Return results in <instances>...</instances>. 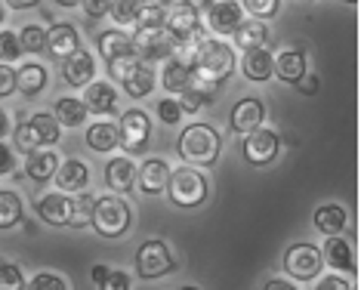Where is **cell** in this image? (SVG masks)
<instances>
[{
	"mask_svg": "<svg viewBox=\"0 0 361 290\" xmlns=\"http://www.w3.org/2000/svg\"><path fill=\"white\" fill-rule=\"evenodd\" d=\"M278 152H281V139H278L275 130L259 127V130H253V133L244 136L241 155L250 167H266V164H272L278 157Z\"/></svg>",
	"mask_w": 361,
	"mask_h": 290,
	"instance_id": "11",
	"label": "cell"
},
{
	"mask_svg": "<svg viewBox=\"0 0 361 290\" xmlns=\"http://www.w3.org/2000/svg\"><path fill=\"white\" fill-rule=\"evenodd\" d=\"M133 266H136L139 278L154 281V278H164V275H173V272H176V260H173L170 247L164 244L161 238H152V241L139 244Z\"/></svg>",
	"mask_w": 361,
	"mask_h": 290,
	"instance_id": "6",
	"label": "cell"
},
{
	"mask_svg": "<svg viewBox=\"0 0 361 290\" xmlns=\"http://www.w3.org/2000/svg\"><path fill=\"white\" fill-rule=\"evenodd\" d=\"M22 44H19V35L16 31H0V62H16V59H22Z\"/></svg>",
	"mask_w": 361,
	"mask_h": 290,
	"instance_id": "39",
	"label": "cell"
},
{
	"mask_svg": "<svg viewBox=\"0 0 361 290\" xmlns=\"http://www.w3.org/2000/svg\"><path fill=\"white\" fill-rule=\"evenodd\" d=\"M56 6H62V10H75V6H80V0H56Z\"/></svg>",
	"mask_w": 361,
	"mask_h": 290,
	"instance_id": "55",
	"label": "cell"
},
{
	"mask_svg": "<svg viewBox=\"0 0 361 290\" xmlns=\"http://www.w3.org/2000/svg\"><path fill=\"white\" fill-rule=\"evenodd\" d=\"M164 28L173 35L176 44H183V40L201 35V13L192 10V6H185V4H176V6H170L167 10Z\"/></svg>",
	"mask_w": 361,
	"mask_h": 290,
	"instance_id": "15",
	"label": "cell"
},
{
	"mask_svg": "<svg viewBox=\"0 0 361 290\" xmlns=\"http://www.w3.org/2000/svg\"><path fill=\"white\" fill-rule=\"evenodd\" d=\"M179 4H185V6H192V10L204 13V10H207V6L213 4V0H179Z\"/></svg>",
	"mask_w": 361,
	"mask_h": 290,
	"instance_id": "53",
	"label": "cell"
},
{
	"mask_svg": "<svg viewBox=\"0 0 361 290\" xmlns=\"http://www.w3.org/2000/svg\"><path fill=\"white\" fill-rule=\"evenodd\" d=\"M59 155L50 152V148H40V152H31L28 161H25V176L31 182H37V186H44V182H50L56 176V170H59Z\"/></svg>",
	"mask_w": 361,
	"mask_h": 290,
	"instance_id": "24",
	"label": "cell"
},
{
	"mask_svg": "<svg viewBox=\"0 0 361 290\" xmlns=\"http://www.w3.org/2000/svg\"><path fill=\"white\" fill-rule=\"evenodd\" d=\"M25 290H68V284H65V278L53 275V272H37V275L28 281Z\"/></svg>",
	"mask_w": 361,
	"mask_h": 290,
	"instance_id": "43",
	"label": "cell"
},
{
	"mask_svg": "<svg viewBox=\"0 0 361 290\" xmlns=\"http://www.w3.org/2000/svg\"><path fill=\"white\" fill-rule=\"evenodd\" d=\"M241 10L250 13L253 19H259V22H269L281 10V0H241Z\"/></svg>",
	"mask_w": 361,
	"mask_h": 290,
	"instance_id": "37",
	"label": "cell"
},
{
	"mask_svg": "<svg viewBox=\"0 0 361 290\" xmlns=\"http://www.w3.org/2000/svg\"><path fill=\"white\" fill-rule=\"evenodd\" d=\"M164 19H167V10L161 4H142L133 25L136 28H158V25H164Z\"/></svg>",
	"mask_w": 361,
	"mask_h": 290,
	"instance_id": "38",
	"label": "cell"
},
{
	"mask_svg": "<svg viewBox=\"0 0 361 290\" xmlns=\"http://www.w3.org/2000/svg\"><path fill=\"white\" fill-rule=\"evenodd\" d=\"M133 4H139V6H142V4H145V0H133Z\"/></svg>",
	"mask_w": 361,
	"mask_h": 290,
	"instance_id": "59",
	"label": "cell"
},
{
	"mask_svg": "<svg viewBox=\"0 0 361 290\" xmlns=\"http://www.w3.org/2000/svg\"><path fill=\"white\" fill-rule=\"evenodd\" d=\"M293 87H297L302 96H315V93H318V87H322V80H318V74H315V71H306Z\"/></svg>",
	"mask_w": 361,
	"mask_h": 290,
	"instance_id": "49",
	"label": "cell"
},
{
	"mask_svg": "<svg viewBox=\"0 0 361 290\" xmlns=\"http://www.w3.org/2000/svg\"><path fill=\"white\" fill-rule=\"evenodd\" d=\"M19 44L25 53H35V56L47 53V31L40 28V25H25V28L19 31Z\"/></svg>",
	"mask_w": 361,
	"mask_h": 290,
	"instance_id": "35",
	"label": "cell"
},
{
	"mask_svg": "<svg viewBox=\"0 0 361 290\" xmlns=\"http://www.w3.org/2000/svg\"><path fill=\"white\" fill-rule=\"evenodd\" d=\"M161 84H164V90H170V93H183V90L192 84V68L179 62L176 56H170L161 68Z\"/></svg>",
	"mask_w": 361,
	"mask_h": 290,
	"instance_id": "32",
	"label": "cell"
},
{
	"mask_svg": "<svg viewBox=\"0 0 361 290\" xmlns=\"http://www.w3.org/2000/svg\"><path fill=\"white\" fill-rule=\"evenodd\" d=\"M87 105L80 102V99L75 96H62V99H56V109H53V118L59 121V127H68V130H75L80 127V123L87 121Z\"/></svg>",
	"mask_w": 361,
	"mask_h": 290,
	"instance_id": "30",
	"label": "cell"
},
{
	"mask_svg": "<svg viewBox=\"0 0 361 290\" xmlns=\"http://www.w3.org/2000/svg\"><path fill=\"white\" fill-rule=\"evenodd\" d=\"M59 136H62L59 121H56L50 111H37V114H31L28 121H22L19 127H16L13 143H16V152L31 155V152H40L44 145H56Z\"/></svg>",
	"mask_w": 361,
	"mask_h": 290,
	"instance_id": "4",
	"label": "cell"
},
{
	"mask_svg": "<svg viewBox=\"0 0 361 290\" xmlns=\"http://www.w3.org/2000/svg\"><path fill=\"white\" fill-rule=\"evenodd\" d=\"M121 87H124L127 96L142 99V96H149L152 90L158 87V74H154V68H149V62H139L136 68L130 71L124 80H121Z\"/></svg>",
	"mask_w": 361,
	"mask_h": 290,
	"instance_id": "28",
	"label": "cell"
},
{
	"mask_svg": "<svg viewBox=\"0 0 361 290\" xmlns=\"http://www.w3.org/2000/svg\"><path fill=\"white\" fill-rule=\"evenodd\" d=\"M59 74H62V80L68 87H87V84H93V78H96V56L90 53V49L78 47L75 53L62 59Z\"/></svg>",
	"mask_w": 361,
	"mask_h": 290,
	"instance_id": "13",
	"label": "cell"
},
{
	"mask_svg": "<svg viewBox=\"0 0 361 290\" xmlns=\"http://www.w3.org/2000/svg\"><path fill=\"white\" fill-rule=\"evenodd\" d=\"M167 198L173 201L176 207H183V210H192V207H201L207 201L210 195V186H207V176H204L201 170L188 167H170V179H167Z\"/></svg>",
	"mask_w": 361,
	"mask_h": 290,
	"instance_id": "3",
	"label": "cell"
},
{
	"mask_svg": "<svg viewBox=\"0 0 361 290\" xmlns=\"http://www.w3.org/2000/svg\"><path fill=\"white\" fill-rule=\"evenodd\" d=\"M262 121H266V105H262V99H257V96L238 99L235 109L228 111V127H232V133H238V136H247L253 130H259Z\"/></svg>",
	"mask_w": 361,
	"mask_h": 290,
	"instance_id": "12",
	"label": "cell"
},
{
	"mask_svg": "<svg viewBox=\"0 0 361 290\" xmlns=\"http://www.w3.org/2000/svg\"><path fill=\"white\" fill-rule=\"evenodd\" d=\"M306 71H309V53L302 47H284L281 53L275 56L272 78L284 80V84H297Z\"/></svg>",
	"mask_w": 361,
	"mask_h": 290,
	"instance_id": "14",
	"label": "cell"
},
{
	"mask_svg": "<svg viewBox=\"0 0 361 290\" xmlns=\"http://www.w3.org/2000/svg\"><path fill=\"white\" fill-rule=\"evenodd\" d=\"M80 102L87 105L90 114H111L118 109V90L105 80H93V84L84 87V99Z\"/></svg>",
	"mask_w": 361,
	"mask_h": 290,
	"instance_id": "22",
	"label": "cell"
},
{
	"mask_svg": "<svg viewBox=\"0 0 361 290\" xmlns=\"http://www.w3.org/2000/svg\"><path fill=\"white\" fill-rule=\"evenodd\" d=\"M96 47H99V56H102L105 62H111V59H121V56L136 53V49H133V37H130L127 31H121V28H109V31H102L99 40H96Z\"/></svg>",
	"mask_w": 361,
	"mask_h": 290,
	"instance_id": "25",
	"label": "cell"
},
{
	"mask_svg": "<svg viewBox=\"0 0 361 290\" xmlns=\"http://www.w3.org/2000/svg\"><path fill=\"white\" fill-rule=\"evenodd\" d=\"M262 290H297V284H290V281H284V278H272V281H266Z\"/></svg>",
	"mask_w": 361,
	"mask_h": 290,
	"instance_id": "52",
	"label": "cell"
},
{
	"mask_svg": "<svg viewBox=\"0 0 361 290\" xmlns=\"http://www.w3.org/2000/svg\"><path fill=\"white\" fill-rule=\"evenodd\" d=\"M315 290H355V287H352V281H349V278H343L340 272H334V275H327V278L318 281V287H315Z\"/></svg>",
	"mask_w": 361,
	"mask_h": 290,
	"instance_id": "48",
	"label": "cell"
},
{
	"mask_svg": "<svg viewBox=\"0 0 361 290\" xmlns=\"http://www.w3.org/2000/svg\"><path fill=\"white\" fill-rule=\"evenodd\" d=\"M176 40L164 25L158 28H136L133 35V49L142 62H167L176 53Z\"/></svg>",
	"mask_w": 361,
	"mask_h": 290,
	"instance_id": "7",
	"label": "cell"
},
{
	"mask_svg": "<svg viewBox=\"0 0 361 290\" xmlns=\"http://www.w3.org/2000/svg\"><path fill=\"white\" fill-rule=\"evenodd\" d=\"M90 226L96 229V235L102 238H121L130 229V207L124 198L118 195H102L93 201V217Z\"/></svg>",
	"mask_w": 361,
	"mask_h": 290,
	"instance_id": "5",
	"label": "cell"
},
{
	"mask_svg": "<svg viewBox=\"0 0 361 290\" xmlns=\"http://www.w3.org/2000/svg\"><path fill=\"white\" fill-rule=\"evenodd\" d=\"M232 37H235V47L247 53V49L266 47V40H269V25H266V22H259V19H253V22H241Z\"/></svg>",
	"mask_w": 361,
	"mask_h": 290,
	"instance_id": "31",
	"label": "cell"
},
{
	"mask_svg": "<svg viewBox=\"0 0 361 290\" xmlns=\"http://www.w3.org/2000/svg\"><path fill=\"white\" fill-rule=\"evenodd\" d=\"M40 4V0H6V6L16 13H22V10H35V6Z\"/></svg>",
	"mask_w": 361,
	"mask_h": 290,
	"instance_id": "51",
	"label": "cell"
},
{
	"mask_svg": "<svg viewBox=\"0 0 361 290\" xmlns=\"http://www.w3.org/2000/svg\"><path fill=\"white\" fill-rule=\"evenodd\" d=\"M6 133H10V114L0 109V139H4Z\"/></svg>",
	"mask_w": 361,
	"mask_h": 290,
	"instance_id": "54",
	"label": "cell"
},
{
	"mask_svg": "<svg viewBox=\"0 0 361 290\" xmlns=\"http://www.w3.org/2000/svg\"><path fill=\"white\" fill-rule=\"evenodd\" d=\"M136 13H139V4H133V0H111V22L118 25H133L136 22Z\"/></svg>",
	"mask_w": 361,
	"mask_h": 290,
	"instance_id": "40",
	"label": "cell"
},
{
	"mask_svg": "<svg viewBox=\"0 0 361 290\" xmlns=\"http://www.w3.org/2000/svg\"><path fill=\"white\" fill-rule=\"evenodd\" d=\"M25 287L28 281L22 266H16L10 260H0V290H25Z\"/></svg>",
	"mask_w": 361,
	"mask_h": 290,
	"instance_id": "36",
	"label": "cell"
},
{
	"mask_svg": "<svg viewBox=\"0 0 361 290\" xmlns=\"http://www.w3.org/2000/svg\"><path fill=\"white\" fill-rule=\"evenodd\" d=\"M93 195H78L71 198V219L68 226L71 229H87L90 226V217H93Z\"/></svg>",
	"mask_w": 361,
	"mask_h": 290,
	"instance_id": "34",
	"label": "cell"
},
{
	"mask_svg": "<svg viewBox=\"0 0 361 290\" xmlns=\"http://www.w3.org/2000/svg\"><path fill=\"white\" fill-rule=\"evenodd\" d=\"M10 170H13V148L4 145V139H0V176H6Z\"/></svg>",
	"mask_w": 361,
	"mask_h": 290,
	"instance_id": "50",
	"label": "cell"
},
{
	"mask_svg": "<svg viewBox=\"0 0 361 290\" xmlns=\"http://www.w3.org/2000/svg\"><path fill=\"white\" fill-rule=\"evenodd\" d=\"M80 6H84V13L90 19H105L111 10V0H80Z\"/></svg>",
	"mask_w": 361,
	"mask_h": 290,
	"instance_id": "47",
	"label": "cell"
},
{
	"mask_svg": "<svg viewBox=\"0 0 361 290\" xmlns=\"http://www.w3.org/2000/svg\"><path fill=\"white\" fill-rule=\"evenodd\" d=\"M179 290H198V287H192V284H183V287H179Z\"/></svg>",
	"mask_w": 361,
	"mask_h": 290,
	"instance_id": "57",
	"label": "cell"
},
{
	"mask_svg": "<svg viewBox=\"0 0 361 290\" xmlns=\"http://www.w3.org/2000/svg\"><path fill=\"white\" fill-rule=\"evenodd\" d=\"M118 139H121V148H127V155L145 152L152 139V118L142 109L124 111L118 121Z\"/></svg>",
	"mask_w": 361,
	"mask_h": 290,
	"instance_id": "9",
	"label": "cell"
},
{
	"mask_svg": "<svg viewBox=\"0 0 361 290\" xmlns=\"http://www.w3.org/2000/svg\"><path fill=\"white\" fill-rule=\"evenodd\" d=\"M154 111H158V118L167 123V127H173V123L183 121V109H179V102L173 96H164L158 99V105H154Z\"/></svg>",
	"mask_w": 361,
	"mask_h": 290,
	"instance_id": "41",
	"label": "cell"
},
{
	"mask_svg": "<svg viewBox=\"0 0 361 290\" xmlns=\"http://www.w3.org/2000/svg\"><path fill=\"white\" fill-rule=\"evenodd\" d=\"M56 188H59L62 195H75V192H84L90 186V167L80 157H65V164H59V170H56Z\"/></svg>",
	"mask_w": 361,
	"mask_h": 290,
	"instance_id": "16",
	"label": "cell"
},
{
	"mask_svg": "<svg viewBox=\"0 0 361 290\" xmlns=\"http://www.w3.org/2000/svg\"><path fill=\"white\" fill-rule=\"evenodd\" d=\"M312 222H315V229L322 231V235H340L343 229L349 226V210L340 204H322L315 210V217H312Z\"/></svg>",
	"mask_w": 361,
	"mask_h": 290,
	"instance_id": "26",
	"label": "cell"
},
{
	"mask_svg": "<svg viewBox=\"0 0 361 290\" xmlns=\"http://www.w3.org/2000/svg\"><path fill=\"white\" fill-rule=\"evenodd\" d=\"M84 139H87V145L93 148V152L109 155V152H114V148L121 145V139H118V123H111V121H96V123H90V130L84 133Z\"/></svg>",
	"mask_w": 361,
	"mask_h": 290,
	"instance_id": "27",
	"label": "cell"
},
{
	"mask_svg": "<svg viewBox=\"0 0 361 290\" xmlns=\"http://www.w3.org/2000/svg\"><path fill=\"white\" fill-rule=\"evenodd\" d=\"M176 152L188 167H213L223 152V133L210 123H188L176 139Z\"/></svg>",
	"mask_w": 361,
	"mask_h": 290,
	"instance_id": "1",
	"label": "cell"
},
{
	"mask_svg": "<svg viewBox=\"0 0 361 290\" xmlns=\"http://www.w3.org/2000/svg\"><path fill=\"white\" fill-rule=\"evenodd\" d=\"M35 213L47 222V226H68V219H71V198L62 195V192L37 195Z\"/></svg>",
	"mask_w": 361,
	"mask_h": 290,
	"instance_id": "17",
	"label": "cell"
},
{
	"mask_svg": "<svg viewBox=\"0 0 361 290\" xmlns=\"http://www.w3.org/2000/svg\"><path fill=\"white\" fill-rule=\"evenodd\" d=\"M22 213H25V207H22V198L16 195L13 188H0V231L19 226Z\"/></svg>",
	"mask_w": 361,
	"mask_h": 290,
	"instance_id": "33",
	"label": "cell"
},
{
	"mask_svg": "<svg viewBox=\"0 0 361 290\" xmlns=\"http://www.w3.org/2000/svg\"><path fill=\"white\" fill-rule=\"evenodd\" d=\"M136 164L130 161L127 155L121 157H111L109 164H105V186H109V192L121 195V192H130V188L136 186Z\"/></svg>",
	"mask_w": 361,
	"mask_h": 290,
	"instance_id": "21",
	"label": "cell"
},
{
	"mask_svg": "<svg viewBox=\"0 0 361 290\" xmlns=\"http://www.w3.org/2000/svg\"><path fill=\"white\" fill-rule=\"evenodd\" d=\"M343 4H349V6H352V4H355V0H343Z\"/></svg>",
	"mask_w": 361,
	"mask_h": 290,
	"instance_id": "58",
	"label": "cell"
},
{
	"mask_svg": "<svg viewBox=\"0 0 361 290\" xmlns=\"http://www.w3.org/2000/svg\"><path fill=\"white\" fill-rule=\"evenodd\" d=\"M201 16H204L207 31L216 35V37H232L238 31V25L244 22V10H241L238 0H213Z\"/></svg>",
	"mask_w": 361,
	"mask_h": 290,
	"instance_id": "10",
	"label": "cell"
},
{
	"mask_svg": "<svg viewBox=\"0 0 361 290\" xmlns=\"http://www.w3.org/2000/svg\"><path fill=\"white\" fill-rule=\"evenodd\" d=\"M47 80H50V74H47V68L40 62H25L16 71V90L22 96H37L47 87Z\"/></svg>",
	"mask_w": 361,
	"mask_h": 290,
	"instance_id": "29",
	"label": "cell"
},
{
	"mask_svg": "<svg viewBox=\"0 0 361 290\" xmlns=\"http://www.w3.org/2000/svg\"><path fill=\"white\" fill-rule=\"evenodd\" d=\"M139 62H142V59H139L136 53H130V56H121V59H111V62H105V65H109V74H111L114 80H124Z\"/></svg>",
	"mask_w": 361,
	"mask_h": 290,
	"instance_id": "44",
	"label": "cell"
},
{
	"mask_svg": "<svg viewBox=\"0 0 361 290\" xmlns=\"http://www.w3.org/2000/svg\"><path fill=\"white\" fill-rule=\"evenodd\" d=\"M272 65H275V56L269 53L266 47H257V49H247L241 59V71L244 78L253 80V84H266L272 78Z\"/></svg>",
	"mask_w": 361,
	"mask_h": 290,
	"instance_id": "23",
	"label": "cell"
},
{
	"mask_svg": "<svg viewBox=\"0 0 361 290\" xmlns=\"http://www.w3.org/2000/svg\"><path fill=\"white\" fill-rule=\"evenodd\" d=\"M16 93V68L6 62H0V99Z\"/></svg>",
	"mask_w": 361,
	"mask_h": 290,
	"instance_id": "46",
	"label": "cell"
},
{
	"mask_svg": "<svg viewBox=\"0 0 361 290\" xmlns=\"http://www.w3.org/2000/svg\"><path fill=\"white\" fill-rule=\"evenodd\" d=\"M96 290H130V275L127 272H121V269H111L96 281Z\"/></svg>",
	"mask_w": 361,
	"mask_h": 290,
	"instance_id": "42",
	"label": "cell"
},
{
	"mask_svg": "<svg viewBox=\"0 0 361 290\" xmlns=\"http://www.w3.org/2000/svg\"><path fill=\"white\" fill-rule=\"evenodd\" d=\"M80 47V35L75 25L68 22H56L50 31H47V53L53 56V59H65V56H71L75 49Z\"/></svg>",
	"mask_w": 361,
	"mask_h": 290,
	"instance_id": "20",
	"label": "cell"
},
{
	"mask_svg": "<svg viewBox=\"0 0 361 290\" xmlns=\"http://www.w3.org/2000/svg\"><path fill=\"white\" fill-rule=\"evenodd\" d=\"M322 260L331 269L343 272V275H355V250H352V241H346V238H340V235L327 238L324 250H322Z\"/></svg>",
	"mask_w": 361,
	"mask_h": 290,
	"instance_id": "18",
	"label": "cell"
},
{
	"mask_svg": "<svg viewBox=\"0 0 361 290\" xmlns=\"http://www.w3.org/2000/svg\"><path fill=\"white\" fill-rule=\"evenodd\" d=\"M281 266L293 281H315L324 269V260L315 244H290L284 250Z\"/></svg>",
	"mask_w": 361,
	"mask_h": 290,
	"instance_id": "8",
	"label": "cell"
},
{
	"mask_svg": "<svg viewBox=\"0 0 361 290\" xmlns=\"http://www.w3.org/2000/svg\"><path fill=\"white\" fill-rule=\"evenodd\" d=\"M176 102H179V109H183V114H198L204 105H207V99H204L201 93H195L192 87H185L183 93H179Z\"/></svg>",
	"mask_w": 361,
	"mask_h": 290,
	"instance_id": "45",
	"label": "cell"
},
{
	"mask_svg": "<svg viewBox=\"0 0 361 290\" xmlns=\"http://www.w3.org/2000/svg\"><path fill=\"white\" fill-rule=\"evenodd\" d=\"M170 179V164L164 157H149L142 167L136 170V182H139V192L145 195H161L167 188Z\"/></svg>",
	"mask_w": 361,
	"mask_h": 290,
	"instance_id": "19",
	"label": "cell"
},
{
	"mask_svg": "<svg viewBox=\"0 0 361 290\" xmlns=\"http://www.w3.org/2000/svg\"><path fill=\"white\" fill-rule=\"evenodd\" d=\"M192 74L201 80H210V84L223 87L228 78L235 74V49L223 44L219 37H201L198 53H195L192 62Z\"/></svg>",
	"mask_w": 361,
	"mask_h": 290,
	"instance_id": "2",
	"label": "cell"
},
{
	"mask_svg": "<svg viewBox=\"0 0 361 290\" xmlns=\"http://www.w3.org/2000/svg\"><path fill=\"white\" fill-rule=\"evenodd\" d=\"M4 19H6V10H4V0H0V25H4Z\"/></svg>",
	"mask_w": 361,
	"mask_h": 290,
	"instance_id": "56",
	"label": "cell"
}]
</instances>
